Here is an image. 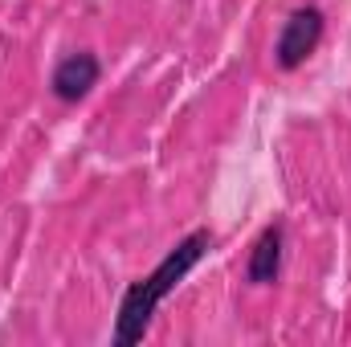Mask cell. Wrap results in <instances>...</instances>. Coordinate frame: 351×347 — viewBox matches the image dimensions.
Listing matches in <instances>:
<instances>
[{"mask_svg": "<svg viewBox=\"0 0 351 347\" xmlns=\"http://www.w3.org/2000/svg\"><path fill=\"white\" fill-rule=\"evenodd\" d=\"M208 246H213V233H208V229H196V233H188L184 241H176L172 250L164 254V261H160L147 278H139V282L127 286V294H123V302H119V319H114V344L131 347L147 335V327H152L160 302L200 265V258L208 254Z\"/></svg>", "mask_w": 351, "mask_h": 347, "instance_id": "cell-1", "label": "cell"}, {"mask_svg": "<svg viewBox=\"0 0 351 347\" xmlns=\"http://www.w3.org/2000/svg\"><path fill=\"white\" fill-rule=\"evenodd\" d=\"M323 29H327V16H323L319 4H302V8H294V12L286 16V25H282L278 41H274V62H278L282 70H298V66L319 49Z\"/></svg>", "mask_w": 351, "mask_h": 347, "instance_id": "cell-2", "label": "cell"}, {"mask_svg": "<svg viewBox=\"0 0 351 347\" xmlns=\"http://www.w3.org/2000/svg\"><path fill=\"white\" fill-rule=\"evenodd\" d=\"M98 78H102L98 58H94L90 49H78V53H66V58L58 62L49 86H53V98H58V102H70V106H74V102H82L90 90L98 86Z\"/></svg>", "mask_w": 351, "mask_h": 347, "instance_id": "cell-3", "label": "cell"}, {"mask_svg": "<svg viewBox=\"0 0 351 347\" xmlns=\"http://www.w3.org/2000/svg\"><path fill=\"white\" fill-rule=\"evenodd\" d=\"M282 254H286V229H282V221H274V225H265L262 233H258V241H254V250H250L245 278H250L254 286L278 282V274H282Z\"/></svg>", "mask_w": 351, "mask_h": 347, "instance_id": "cell-4", "label": "cell"}]
</instances>
